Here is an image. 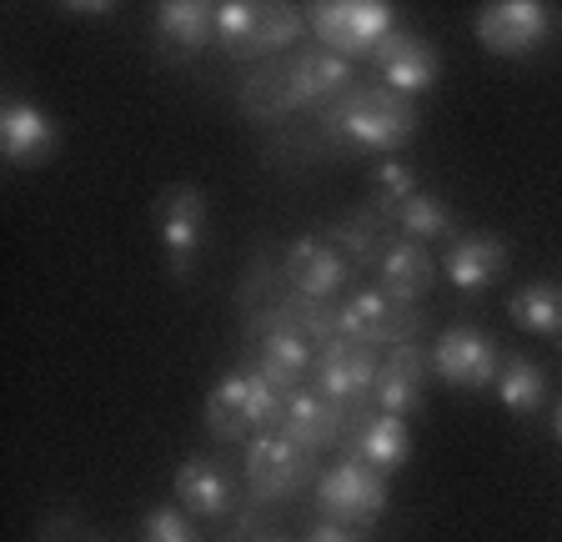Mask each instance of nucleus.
Masks as SVG:
<instances>
[{
    "label": "nucleus",
    "instance_id": "f257e3e1",
    "mask_svg": "<svg viewBox=\"0 0 562 542\" xmlns=\"http://www.w3.org/2000/svg\"><path fill=\"white\" fill-rule=\"evenodd\" d=\"M327 131L351 151L392 156L412 142L417 111H412L407 95L386 91V86H351L341 101L327 106Z\"/></svg>",
    "mask_w": 562,
    "mask_h": 542
},
{
    "label": "nucleus",
    "instance_id": "f03ea898",
    "mask_svg": "<svg viewBox=\"0 0 562 542\" xmlns=\"http://www.w3.org/2000/svg\"><path fill=\"white\" fill-rule=\"evenodd\" d=\"M292 392L271 387L257 366H232L206 397V427L222 442H241L246 432H277Z\"/></svg>",
    "mask_w": 562,
    "mask_h": 542
},
{
    "label": "nucleus",
    "instance_id": "7ed1b4c3",
    "mask_svg": "<svg viewBox=\"0 0 562 542\" xmlns=\"http://www.w3.org/2000/svg\"><path fill=\"white\" fill-rule=\"evenodd\" d=\"M306 21H312L316 46L347 60L372 56L397 31V11L386 0H322V5L306 11Z\"/></svg>",
    "mask_w": 562,
    "mask_h": 542
},
{
    "label": "nucleus",
    "instance_id": "20e7f679",
    "mask_svg": "<svg viewBox=\"0 0 562 542\" xmlns=\"http://www.w3.org/2000/svg\"><path fill=\"white\" fill-rule=\"evenodd\" d=\"M386 477L362 462L341 458L337 467H327L316 477V507L327 512V522H341V528H372L386 512Z\"/></svg>",
    "mask_w": 562,
    "mask_h": 542
},
{
    "label": "nucleus",
    "instance_id": "39448f33",
    "mask_svg": "<svg viewBox=\"0 0 562 542\" xmlns=\"http://www.w3.org/2000/svg\"><path fill=\"white\" fill-rule=\"evenodd\" d=\"M412 331H417V317H412L402 302H392L386 292H376V286L351 292L347 302L337 307V342L367 347V352L412 342Z\"/></svg>",
    "mask_w": 562,
    "mask_h": 542
},
{
    "label": "nucleus",
    "instance_id": "423d86ee",
    "mask_svg": "<svg viewBox=\"0 0 562 542\" xmlns=\"http://www.w3.org/2000/svg\"><path fill=\"white\" fill-rule=\"evenodd\" d=\"M552 36V5L542 0H497L477 11V41L503 60H522Z\"/></svg>",
    "mask_w": 562,
    "mask_h": 542
},
{
    "label": "nucleus",
    "instance_id": "0eeeda50",
    "mask_svg": "<svg viewBox=\"0 0 562 542\" xmlns=\"http://www.w3.org/2000/svg\"><path fill=\"white\" fill-rule=\"evenodd\" d=\"M427 377H432V347H422L417 337L386 347L382 366H376L372 407L407 422L412 413H422V402H427Z\"/></svg>",
    "mask_w": 562,
    "mask_h": 542
},
{
    "label": "nucleus",
    "instance_id": "6e6552de",
    "mask_svg": "<svg viewBox=\"0 0 562 542\" xmlns=\"http://www.w3.org/2000/svg\"><path fill=\"white\" fill-rule=\"evenodd\" d=\"M151 222H156V241H161L171 271L187 276L201 251V236H206V196L196 187H166L151 206Z\"/></svg>",
    "mask_w": 562,
    "mask_h": 542
},
{
    "label": "nucleus",
    "instance_id": "1a4fd4ad",
    "mask_svg": "<svg viewBox=\"0 0 562 542\" xmlns=\"http://www.w3.org/2000/svg\"><path fill=\"white\" fill-rule=\"evenodd\" d=\"M246 487L261 503H277V497H292L296 487L312 477V458H306L296 442H286L281 432H257L246 442Z\"/></svg>",
    "mask_w": 562,
    "mask_h": 542
},
{
    "label": "nucleus",
    "instance_id": "9d476101",
    "mask_svg": "<svg viewBox=\"0 0 562 542\" xmlns=\"http://www.w3.org/2000/svg\"><path fill=\"white\" fill-rule=\"evenodd\" d=\"M312 342H306L302 331L286 321V307H271L267 317L257 321V352H251V366H257L261 377L281 392H296L312 372Z\"/></svg>",
    "mask_w": 562,
    "mask_h": 542
},
{
    "label": "nucleus",
    "instance_id": "9b49d317",
    "mask_svg": "<svg viewBox=\"0 0 562 542\" xmlns=\"http://www.w3.org/2000/svg\"><path fill=\"white\" fill-rule=\"evenodd\" d=\"M281 276L306 302H331L347 286L351 261L341 257L337 241H327V236H296L292 247L281 251Z\"/></svg>",
    "mask_w": 562,
    "mask_h": 542
},
{
    "label": "nucleus",
    "instance_id": "f8f14e48",
    "mask_svg": "<svg viewBox=\"0 0 562 542\" xmlns=\"http://www.w3.org/2000/svg\"><path fill=\"white\" fill-rule=\"evenodd\" d=\"M497 366H503V357H497L487 331L477 327H447L432 342V372L452 387H487V382H497Z\"/></svg>",
    "mask_w": 562,
    "mask_h": 542
},
{
    "label": "nucleus",
    "instance_id": "ddd939ff",
    "mask_svg": "<svg viewBox=\"0 0 562 542\" xmlns=\"http://www.w3.org/2000/svg\"><path fill=\"white\" fill-rule=\"evenodd\" d=\"M347 422H351L347 407L327 402L316 387H296L292 397H286V413H281L277 432L286 437V442H296L306 458H316V452L337 448L341 437H347Z\"/></svg>",
    "mask_w": 562,
    "mask_h": 542
},
{
    "label": "nucleus",
    "instance_id": "4468645a",
    "mask_svg": "<svg viewBox=\"0 0 562 542\" xmlns=\"http://www.w3.org/2000/svg\"><path fill=\"white\" fill-rule=\"evenodd\" d=\"M367 60H372V71L382 76L386 91L407 95V101L437 86V50H432V41H422L417 31H392Z\"/></svg>",
    "mask_w": 562,
    "mask_h": 542
},
{
    "label": "nucleus",
    "instance_id": "2eb2a0df",
    "mask_svg": "<svg viewBox=\"0 0 562 542\" xmlns=\"http://www.w3.org/2000/svg\"><path fill=\"white\" fill-rule=\"evenodd\" d=\"M56 146H60L56 121L35 106V101L11 95V101L0 106V156L11 166H21V171L25 166H41L56 156Z\"/></svg>",
    "mask_w": 562,
    "mask_h": 542
},
{
    "label": "nucleus",
    "instance_id": "dca6fc26",
    "mask_svg": "<svg viewBox=\"0 0 562 542\" xmlns=\"http://www.w3.org/2000/svg\"><path fill=\"white\" fill-rule=\"evenodd\" d=\"M341 452H347L351 462H362V467L392 477V472L407 467V458H412V432L402 417H386V413L351 417L347 437H341Z\"/></svg>",
    "mask_w": 562,
    "mask_h": 542
},
{
    "label": "nucleus",
    "instance_id": "f3484780",
    "mask_svg": "<svg viewBox=\"0 0 562 542\" xmlns=\"http://www.w3.org/2000/svg\"><path fill=\"white\" fill-rule=\"evenodd\" d=\"M316 382L312 387L322 392L327 402H337V407H351V402H367L376 387V352H367V347H351V342H327L322 347V357H316Z\"/></svg>",
    "mask_w": 562,
    "mask_h": 542
},
{
    "label": "nucleus",
    "instance_id": "a211bd4d",
    "mask_svg": "<svg viewBox=\"0 0 562 542\" xmlns=\"http://www.w3.org/2000/svg\"><path fill=\"white\" fill-rule=\"evenodd\" d=\"M432 282H437V257L422 241L397 236V241L382 247V257H376V292L412 307V302H422V296L432 292Z\"/></svg>",
    "mask_w": 562,
    "mask_h": 542
},
{
    "label": "nucleus",
    "instance_id": "6ab92c4d",
    "mask_svg": "<svg viewBox=\"0 0 562 542\" xmlns=\"http://www.w3.org/2000/svg\"><path fill=\"white\" fill-rule=\"evenodd\" d=\"M286 91H292V106H322V101H341L351 91V60L347 56H331V50H302L292 56L286 66Z\"/></svg>",
    "mask_w": 562,
    "mask_h": 542
},
{
    "label": "nucleus",
    "instance_id": "aec40b11",
    "mask_svg": "<svg viewBox=\"0 0 562 542\" xmlns=\"http://www.w3.org/2000/svg\"><path fill=\"white\" fill-rule=\"evenodd\" d=\"M507 271V241L503 236H457L452 247H447V282L457 286V292H482V286H492L497 276Z\"/></svg>",
    "mask_w": 562,
    "mask_h": 542
},
{
    "label": "nucleus",
    "instance_id": "412c9836",
    "mask_svg": "<svg viewBox=\"0 0 562 542\" xmlns=\"http://www.w3.org/2000/svg\"><path fill=\"white\" fill-rule=\"evenodd\" d=\"M176 503L196 518H226L236 507V487L211 458H187L176 467Z\"/></svg>",
    "mask_w": 562,
    "mask_h": 542
},
{
    "label": "nucleus",
    "instance_id": "4be33fe9",
    "mask_svg": "<svg viewBox=\"0 0 562 542\" xmlns=\"http://www.w3.org/2000/svg\"><path fill=\"white\" fill-rule=\"evenodd\" d=\"M156 36L176 56H196V50H206V41H216V5H206V0H166L156 11Z\"/></svg>",
    "mask_w": 562,
    "mask_h": 542
},
{
    "label": "nucleus",
    "instance_id": "5701e85b",
    "mask_svg": "<svg viewBox=\"0 0 562 542\" xmlns=\"http://www.w3.org/2000/svg\"><path fill=\"white\" fill-rule=\"evenodd\" d=\"M386 222L397 226L407 241H432V236H452L457 232V216H452V206H447L442 196H432V191H412L407 201H397L392 212H382Z\"/></svg>",
    "mask_w": 562,
    "mask_h": 542
},
{
    "label": "nucleus",
    "instance_id": "b1692460",
    "mask_svg": "<svg viewBox=\"0 0 562 542\" xmlns=\"http://www.w3.org/2000/svg\"><path fill=\"white\" fill-rule=\"evenodd\" d=\"M492 387H497V397H503L507 413H517V417H532L542 407V397H548V377H542V366L527 362V357H503Z\"/></svg>",
    "mask_w": 562,
    "mask_h": 542
},
{
    "label": "nucleus",
    "instance_id": "393cba45",
    "mask_svg": "<svg viewBox=\"0 0 562 542\" xmlns=\"http://www.w3.org/2000/svg\"><path fill=\"white\" fill-rule=\"evenodd\" d=\"M507 317L522 331H532V337H562V286L532 282V286H522V292H513Z\"/></svg>",
    "mask_w": 562,
    "mask_h": 542
},
{
    "label": "nucleus",
    "instance_id": "a878e982",
    "mask_svg": "<svg viewBox=\"0 0 562 542\" xmlns=\"http://www.w3.org/2000/svg\"><path fill=\"white\" fill-rule=\"evenodd\" d=\"M257 25H261V5L257 0H222L216 5V46L226 56H246L257 50Z\"/></svg>",
    "mask_w": 562,
    "mask_h": 542
},
{
    "label": "nucleus",
    "instance_id": "bb28decb",
    "mask_svg": "<svg viewBox=\"0 0 562 542\" xmlns=\"http://www.w3.org/2000/svg\"><path fill=\"white\" fill-rule=\"evenodd\" d=\"M312 31V21H306L302 5H261V25H257V50H251V60L261 56H281L286 46H296V41Z\"/></svg>",
    "mask_w": 562,
    "mask_h": 542
},
{
    "label": "nucleus",
    "instance_id": "cd10ccee",
    "mask_svg": "<svg viewBox=\"0 0 562 542\" xmlns=\"http://www.w3.org/2000/svg\"><path fill=\"white\" fill-rule=\"evenodd\" d=\"M241 106L251 111V116H261V121L296 111L292 106V91H286V71H281V66H261V71L241 86Z\"/></svg>",
    "mask_w": 562,
    "mask_h": 542
},
{
    "label": "nucleus",
    "instance_id": "c85d7f7f",
    "mask_svg": "<svg viewBox=\"0 0 562 542\" xmlns=\"http://www.w3.org/2000/svg\"><path fill=\"white\" fill-rule=\"evenodd\" d=\"M382 226H392L382 212H351L347 222L337 226V251L341 257H382Z\"/></svg>",
    "mask_w": 562,
    "mask_h": 542
},
{
    "label": "nucleus",
    "instance_id": "c756f323",
    "mask_svg": "<svg viewBox=\"0 0 562 542\" xmlns=\"http://www.w3.org/2000/svg\"><path fill=\"white\" fill-rule=\"evenodd\" d=\"M140 542H201V538H196V528H191L187 507L161 503L146 512V522H140Z\"/></svg>",
    "mask_w": 562,
    "mask_h": 542
},
{
    "label": "nucleus",
    "instance_id": "7c9ffc66",
    "mask_svg": "<svg viewBox=\"0 0 562 542\" xmlns=\"http://www.w3.org/2000/svg\"><path fill=\"white\" fill-rule=\"evenodd\" d=\"M372 181H376V212H392L397 201H407L417 191V171L407 161H382Z\"/></svg>",
    "mask_w": 562,
    "mask_h": 542
},
{
    "label": "nucleus",
    "instance_id": "2f4dec72",
    "mask_svg": "<svg viewBox=\"0 0 562 542\" xmlns=\"http://www.w3.org/2000/svg\"><path fill=\"white\" fill-rule=\"evenodd\" d=\"M41 542H91L86 538V528L76 518H66V512H60V518H50L46 528H41Z\"/></svg>",
    "mask_w": 562,
    "mask_h": 542
},
{
    "label": "nucleus",
    "instance_id": "473e14b6",
    "mask_svg": "<svg viewBox=\"0 0 562 542\" xmlns=\"http://www.w3.org/2000/svg\"><path fill=\"white\" fill-rule=\"evenodd\" d=\"M302 542H362V538H357L351 528H341V522H316Z\"/></svg>",
    "mask_w": 562,
    "mask_h": 542
},
{
    "label": "nucleus",
    "instance_id": "72a5a7b5",
    "mask_svg": "<svg viewBox=\"0 0 562 542\" xmlns=\"http://www.w3.org/2000/svg\"><path fill=\"white\" fill-rule=\"evenodd\" d=\"M66 11H70V15H111L116 5H101V0H91V5H86V0H70Z\"/></svg>",
    "mask_w": 562,
    "mask_h": 542
},
{
    "label": "nucleus",
    "instance_id": "f704fd0d",
    "mask_svg": "<svg viewBox=\"0 0 562 542\" xmlns=\"http://www.w3.org/2000/svg\"><path fill=\"white\" fill-rule=\"evenodd\" d=\"M552 432H558V442H562V402H558V417H552Z\"/></svg>",
    "mask_w": 562,
    "mask_h": 542
},
{
    "label": "nucleus",
    "instance_id": "c9c22d12",
    "mask_svg": "<svg viewBox=\"0 0 562 542\" xmlns=\"http://www.w3.org/2000/svg\"><path fill=\"white\" fill-rule=\"evenodd\" d=\"M271 542H277V538H271Z\"/></svg>",
    "mask_w": 562,
    "mask_h": 542
}]
</instances>
